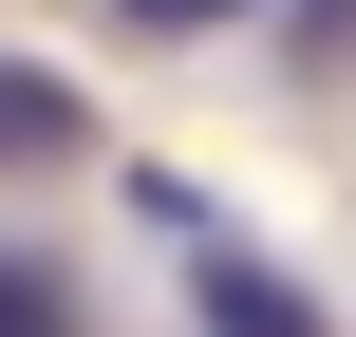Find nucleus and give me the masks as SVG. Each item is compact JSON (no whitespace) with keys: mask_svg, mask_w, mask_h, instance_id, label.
Masks as SVG:
<instances>
[{"mask_svg":"<svg viewBox=\"0 0 356 337\" xmlns=\"http://www.w3.org/2000/svg\"><path fill=\"white\" fill-rule=\"evenodd\" d=\"M56 150H94V94L38 75V56H0V169H56Z\"/></svg>","mask_w":356,"mask_h":337,"instance_id":"obj_1","label":"nucleus"},{"mask_svg":"<svg viewBox=\"0 0 356 337\" xmlns=\"http://www.w3.org/2000/svg\"><path fill=\"white\" fill-rule=\"evenodd\" d=\"M207 337H300V300H282L263 263H207Z\"/></svg>","mask_w":356,"mask_h":337,"instance_id":"obj_2","label":"nucleus"},{"mask_svg":"<svg viewBox=\"0 0 356 337\" xmlns=\"http://www.w3.org/2000/svg\"><path fill=\"white\" fill-rule=\"evenodd\" d=\"M0 337H75V319H56V281H38V263H0Z\"/></svg>","mask_w":356,"mask_h":337,"instance_id":"obj_3","label":"nucleus"},{"mask_svg":"<svg viewBox=\"0 0 356 337\" xmlns=\"http://www.w3.org/2000/svg\"><path fill=\"white\" fill-rule=\"evenodd\" d=\"M131 19H150V38H207V19H244V0H131Z\"/></svg>","mask_w":356,"mask_h":337,"instance_id":"obj_4","label":"nucleus"}]
</instances>
